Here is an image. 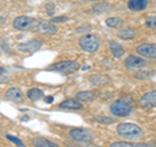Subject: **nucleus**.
Here are the masks:
<instances>
[{"instance_id":"nucleus-25","label":"nucleus","mask_w":156,"mask_h":147,"mask_svg":"<svg viewBox=\"0 0 156 147\" xmlns=\"http://www.w3.org/2000/svg\"><path fill=\"white\" fill-rule=\"evenodd\" d=\"M146 26L150 29H156V16H151L146 21Z\"/></svg>"},{"instance_id":"nucleus-14","label":"nucleus","mask_w":156,"mask_h":147,"mask_svg":"<svg viewBox=\"0 0 156 147\" xmlns=\"http://www.w3.org/2000/svg\"><path fill=\"white\" fill-rule=\"evenodd\" d=\"M98 96V91L89 90V91H80L76 94V99L80 102H92Z\"/></svg>"},{"instance_id":"nucleus-11","label":"nucleus","mask_w":156,"mask_h":147,"mask_svg":"<svg viewBox=\"0 0 156 147\" xmlns=\"http://www.w3.org/2000/svg\"><path fill=\"white\" fill-rule=\"evenodd\" d=\"M125 65L128 69H139V68H143L146 65V60L136 56H129L125 60Z\"/></svg>"},{"instance_id":"nucleus-30","label":"nucleus","mask_w":156,"mask_h":147,"mask_svg":"<svg viewBox=\"0 0 156 147\" xmlns=\"http://www.w3.org/2000/svg\"><path fill=\"white\" fill-rule=\"evenodd\" d=\"M83 30H90V26H81L77 29V33H83Z\"/></svg>"},{"instance_id":"nucleus-23","label":"nucleus","mask_w":156,"mask_h":147,"mask_svg":"<svg viewBox=\"0 0 156 147\" xmlns=\"http://www.w3.org/2000/svg\"><path fill=\"white\" fill-rule=\"evenodd\" d=\"M109 8H111L109 4L99 3V4H96V5H94V11L95 12H107V11H109Z\"/></svg>"},{"instance_id":"nucleus-13","label":"nucleus","mask_w":156,"mask_h":147,"mask_svg":"<svg viewBox=\"0 0 156 147\" xmlns=\"http://www.w3.org/2000/svg\"><path fill=\"white\" fill-rule=\"evenodd\" d=\"M108 46H109V51H111V53H112V56H113L115 59H120V57L125 53L124 47L121 46L120 43L115 42V41H109Z\"/></svg>"},{"instance_id":"nucleus-24","label":"nucleus","mask_w":156,"mask_h":147,"mask_svg":"<svg viewBox=\"0 0 156 147\" xmlns=\"http://www.w3.org/2000/svg\"><path fill=\"white\" fill-rule=\"evenodd\" d=\"M94 121L101 122V124H111V122L115 121V119H113V117H95Z\"/></svg>"},{"instance_id":"nucleus-2","label":"nucleus","mask_w":156,"mask_h":147,"mask_svg":"<svg viewBox=\"0 0 156 147\" xmlns=\"http://www.w3.org/2000/svg\"><path fill=\"white\" fill-rule=\"evenodd\" d=\"M80 46L86 52H96L100 47V39L94 34H86L80 39Z\"/></svg>"},{"instance_id":"nucleus-17","label":"nucleus","mask_w":156,"mask_h":147,"mask_svg":"<svg viewBox=\"0 0 156 147\" xmlns=\"http://www.w3.org/2000/svg\"><path fill=\"white\" fill-rule=\"evenodd\" d=\"M31 145L34 147H58L56 143H53V142L46 138H42V137H34L31 139Z\"/></svg>"},{"instance_id":"nucleus-27","label":"nucleus","mask_w":156,"mask_h":147,"mask_svg":"<svg viewBox=\"0 0 156 147\" xmlns=\"http://www.w3.org/2000/svg\"><path fill=\"white\" fill-rule=\"evenodd\" d=\"M46 12H47V14H50V16H53V13H55V5H53L52 3H48L46 5Z\"/></svg>"},{"instance_id":"nucleus-9","label":"nucleus","mask_w":156,"mask_h":147,"mask_svg":"<svg viewBox=\"0 0 156 147\" xmlns=\"http://www.w3.org/2000/svg\"><path fill=\"white\" fill-rule=\"evenodd\" d=\"M34 23V20L26 16H18L13 20V27L17 30H26Z\"/></svg>"},{"instance_id":"nucleus-22","label":"nucleus","mask_w":156,"mask_h":147,"mask_svg":"<svg viewBox=\"0 0 156 147\" xmlns=\"http://www.w3.org/2000/svg\"><path fill=\"white\" fill-rule=\"evenodd\" d=\"M105 23H107V26H109V27H119L122 25V20L119 17H109L105 20Z\"/></svg>"},{"instance_id":"nucleus-19","label":"nucleus","mask_w":156,"mask_h":147,"mask_svg":"<svg viewBox=\"0 0 156 147\" xmlns=\"http://www.w3.org/2000/svg\"><path fill=\"white\" fill-rule=\"evenodd\" d=\"M89 81L92 83V85H96V86H101V85H105V83L109 82V78L107 76H92L89 78Z\"/></svg>"},{"instance_id":"nucleus-15","label":"nucleus","mask_w":156,"mask_h":147,"mask_svg":"<svg viewBox=\"0 0 156 147\" xmlns=\"http://www.w3.org/2000/svg\"><path fill=\"white\" fill-rule=\"evenodd\" d=\"M148 5V0H129L128 8L133 12H139Z\"/></svg>"},{"instance_id":"nucleus-8","label":"nucleus","mask_w":156,"mask_h":147,"mask_svg":"<svg viewBox=\"0 0 156 147\" xmlns=\"http://www.w3.org/2000/svg\"><path fill=\"white\" fill-rule=\"evenodd\" d=\"M37 31L41 34H47V35H53V34H56L58 30H57V26L53 22L41 21L37 25Z\"/></svg>"},{"instance_id":"nucleus-3","label":"nucleus","mask_w":156,"mask_h":147,"mask_svg":"<svg viewBox=\"0 0 156 147\" xmlns=\"http://www.w3.org/2000/svg\"><path fill=\"white\" fill-rule=\"evenodd\" d=\"M69 135L72 139H74L76 142H91L94 139V133L89 129L85 128H73L69 130Z\"/></svg>"},{"instance_id":"nucleus-21","label":"nucleus","mask_w":156,"mask_h":147,"mask_svg":"<svg viewBox=\"0 0 156 147\" xmlns=\"http://www.w3.org/2000/svg\"><path fill=\"white\" fill-rule=\"evenodd\" d=\"M117 35H119L121 39L128 41V39H133L135 37V30L134 29H122V30H120L117 33Z\"/></svg>"},{"instance_id":"nucleus-10","label":"nucleus","mask_w":156,"mask_h":147,"mask_svg":"<svg viewBox=\"0 0 156 147\" xmlns=\"http://www.w3.org/2000/svg\"><path fill=\"white\" fill-rule=\"evenodd\" d=\"M140 106L144 108H150V107H156V90L146 92V94L140 98Z\"/></svg>"},{"instance_id":"nucleus-26","label":"nucleus","mask_w":156,"mask_h":147,"mask_svg":"<svg viewBox=\"0 0 156 147\" xmlns=\"http://www.w3.org/2000/svg\"><path fill=\"white\" fill-rule=\"evenodd\" d=\"M7 138L11 141V142H13V143H16L17 147H25V145L22 143V141H20L18 138H16V137H13V135H11V134H8V135H7Z\"/></svg>"},{"instance_id":"nucleus-16","label":"nucleus","mask_w":156,"mask_h":147,"mask_svg":"<svg viewBox=\"0 0 156 147\" xmlns=\"http://www.w3.org/2000/svg\"><path fill=\"white\" fill-rule=\"evenodd\" d=\"M60 108L62 109H82L83 104H81L80 100L77 99H66L60 103Z\"/></svg>"},{"instance_id":"nucleus-33","label":"nucleus","mask_w":156,"mask_h":147,"mask_svg":"<svg viewBox=\"0 0 156 147\" xmlns=\"http://www.w3.org/2000/svg\"><path fill=\"white\" fill-rule=\"evenodd\" d=\"M4 22H5V18H4V17H2V16H0V26H2L3 25V23Z\"/></svg>"},{"instance_id":"nucleus-29","label":"nucleus","mask_w":156,"mask_h":147,"mask_svg":"<svg viewBox=\"0 0 156 147\" xmlns=\"http://www.w3.org/2000/svg\"><path fill=\"white\" fill-rule=\"evenodd\" d=\"M52 22H55V23H57V22H65V21H68V18L66 17H53L52 20H51Z\"/></svg>"},{"instance_id":"nucleus-6","label":"nucleus","mask_w":156,"mask_h":147,"mask_svg":"<svg viewBox=\"0 0 156 147\" xmlns=\"http://www.w3.org/2000/svg\"><path fill=\"white\" fill-rule=\"evenodd\" d=\"M42 47V41L41 39H30L27 42H23V43H20L17 46L18 51L21 52H25V53H33V52H37L39 48Z\"/></svg>"},{"instance_id":"nucleus-12","label":"nucleus","mask_w":156,"mask_h":147,"mask_svg":"<svg viewBox=\"0 0 156 147\" xmlns=\"http://www.w3.org/2000/svg\"><path fill=\"white\" fill-rule=\"evenodd\" d=\"M5 98L8 100H12V102H22L23 100V94H22L21 90L17 89V87H11L9 90H7Z\"/></svg>"},{"instance_id":"nucleus-28","label":"nucleus","mask_w":156,"mask_h":147,"mask_svg":"<svg viewBox=\"0 0 156 147\" xmlns=\"http://www.w3.org/2000/svg\"><path fill=\"white\" fill-rule=\"evenodd\" d=\"M139 74H135L136 78H147L154 74V72H138Z\"/></svg>"},{"instance_id":"nucleus-32","label":"nucleus","mask_w":156,"mask_h":147,"mask_svg":"<svg viewBox=\"0 0 156 147\" xmlns=\"http://www.w3.org/2000/svg\"><path fill=\"white\" fill-rule=\"evenodd\" d=\"M5 73H7V70L4 69V68L0 66V76H2V74H5Z\"/></svg>"},{"instance_id":"nucleus-5","label":"nucleus","mask_w":156,"mask_h":147,"mask_svg":"<svg viewBox=\"0 0 156 147\" xmlns=\"http://www.w3.org/2000/svg\"><path fill=\"white\" fill-rule=\"evenodd\" d=\"M111 112L115 116L126 117V116L130 115L131 107L126 102H124V100H117V102H115V103H112V104H111Z\"/></svg>"},{"instance_id":"nucleus-4","label":"nucleus","mask_w":156,"mask_h":147,"mask_svg":"<svg viewBox=\"0 0 156 147\" xmlns=\"http://www.w3.org/2000/svg\"><path fill=\"white\" fill-rule=\"evenodd\" d=\"M50 69L58 72V73H62V74H70V73L80 69V64L74 60H65V61H60V63H57V64L52 65Z\"/></svg>"},{"instance_id":"nucleus-18","label":"nucleus","mask_w":156,"mask_h":147,"mask_svg":"<svg viewBox=\"0 0 156 147\" xmlns=\"http://www.w3.org/2000/svg\"><path fill=\"white\" fill-rule=\"evenodd\" d=\"M111 147H156L151 143H130V142H115Z\"/></svg>"},{"instance_id":"nucleus-20","label":"nucleus","mask_w":156,"mask_h":147,"mask_svg":"<svg viewBox=\"0 0 156 147\" xmlns=\"http://www.w3.org/2000/svg\"><path fill=\"white\" fill-rule=\"evenodd\" d=\"M27 98L30 100H33V102H37V100H41L42 98H43V91L41 90V89H30L27 91Z\"/></svg>"},{"instance_id":"nucleus-1","label":"nucleus","mask_w":156,"mask_h":147,"mask_svg":"<svg viewBox=\"0 0 156 147\" xmlns=\"http://www.w3.org/2000/svg\"><path fill=\"white\" fill-rule=\"evenodd\" d=\"M117 133L126 141H138L143 137V130L131 122H122L117 125Z\"/></svg>"},{"instance_id":"nucleus-34","label":"nucleus","mask_w":156,"mask_h":147,"mask_svg":"<svg viewBox=\"0 0 156 147\" xmlns=\"http://www.w3.org/2000/svg\"><path fill=\"white\" fill-rule=\"evenodd\" d=\"M92 2H99V0H92Z\"/></svg>"},{"instance_id":"nucleus-7","label":"nucleus","mask_w":156,"mask_h":147,"mask_svg":"<svg viewBox=\"0 0 156 147\" xmlns=\"http://www.w3.org/2000/svg\"><path fill=\"white\" fill-rule=\"evenodd\" d=\"M136 52L146 59H156V45L155 43H143L136 47Z\"/></svg>"},{"instance_id":"nucleus-31","label":"nucleus","mask_w":156,"mask_h":147,"mask_svg":"<svg viewBox=\"0 0 156 147\" xmlns=\"http://www.w3.org/2000/svg\"><path fill=\"white\" fill-rule=\"evenodd\" d=\"M53 102V98L52 96H47L46 98V103H52Z\"/></svg>"}]
</instances>
